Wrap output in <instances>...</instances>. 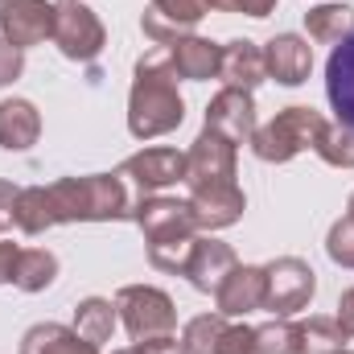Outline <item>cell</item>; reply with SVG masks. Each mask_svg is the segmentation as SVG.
<instances>
[{"mask_svg":"<svg viewBox=\"0 0 354 354\" xmlns=\"http://www.w3.org/2000/svg\"><path fill=\"white\" fill-rule=\"evenodd\" d=\"M206 128H214V132L227 136L231 145L252 140V132H256V103H252V91L223 87L210 99V107H206Z\"/></svg>","mask_w":354,"mask_h":354,"instance_id":"obj_11","label":"cell"},{"mask_svg":"<svg viewBox=\"0 0 354 354\" xmlns=\"http://www.w3.org/2000/svg\"><path fill=\"white\" fill-rule=\"evenodd\" d=\"M132 194L115 174L62 177L54 185H29L21 189L12 206V227L25 235H41L58 223H107V218H132Z\"/></svg>","mask_w":354,"mask_h":354,"instance_id":"obj_1","label":"cell"},{"mask_svg":"<svg viewBox=\"0 0 354 354\" xmlns=\"http://www.w3.org/2000/svg\"><path fill=\"white\" fill-rule=\"evenodd\" d=\"M305 342H309V354H330V351H342V330H338V322H330V317H313V322H305Z\"/></svg>","mask_w":354,"mask_h":354,"instance_id":"obj_26","label":"cell"},{"mask_svg":"<svg viewBox=\"0 0 354 354\" xmlns=\"http://www.w3.org/2000/svg\"><path fill=\"white\" fill-rule=\"evenodd\" d=\"M202 17H206V0H153L140 25L157 46H169L177 37H185Z\"/></svg>","mask_w":354,"mask_h":354,"instance_id":"obj_12","label":"cell"},{"mask_svg":"<svg viewBox=\"0 0 354 354\" xmlns=\"http://www.w3.org/2000/svg\"><path fill=\"white\" fill-rule=\"evenodd\" d=\"M21 71H25V50H17L12 41L0 37V87H8L12 79H21Z\"/></svg>","mask_w":354,"mask_h":354,"instance_id":"obj_29","label":"cell"},{"mask_svg":"<svg viewBox=\"0 0 354 354\" xmlns=\"http://www.w3.org/2000/svg\"><path fill=\"white\" fill-rule=\"evenodd\" d=\"M214 354H256V330L252 326H227Z\"/></svg>","mask_w":354,"mask_h":354,"instance_id":"obj_28","label":"cell"},{"mask_svg":"<svg viewBox=\"0 0 354 354\" xmlns=\"http://www.w3.org/2000/svg\"><path fill=\"white\" fill-rule=\"evenodd\" d=\"M305 29L322 46H342L354 37V8L346 4H317L305 12Z\"/></svg>","mask_w":354,"mask_h":354,"instance_id":"obj_21","label":"cell"},{"mask_svg":"<svg viewBox=\"0 0 354 354\" xmlns=\"http://www.w3.org/2000/svg\"><path fill=\"white\" fill-rule=\"evenodd\" d=\"M140 354H189L185 351V342H177L174 334H165V338H149V342H136Z\"/></svg>","mask_w":354,"mask_h":354,"instance_id":"obj_32","label":"cell"},{"mask_svg":"<svg viewBox=\"0 0 354 354\" xmlns=\"http://www.w3.org/2000/svg\"><path fill=\"white\" fill-rule=\"evenodd\" d=\"M351 354H354V351H351Z\"/></svg>","mask_w":354,"mask_h":354,"instance_id":"obj_39","label":"cell"},{"mask_svg":"<svg viewBox=\"0 0 354 354\" xmlns=\"http://www.w3.org/2000/svg\"><path fill=\"white\" fill-rule=\"evenodd\" d=\"M0 231H4V223H0Z\"/></svg>","mask_w":354,"mask_h":354,"instance_id":"obj_38","label":"cell"},{"mask_svg":"<svg viewBox=\"0 0 354 354\" xmlns=\"http://www.w3.org/2000/svg\"><path fill=\"white\" fill-rule=\"evenodd\" d=\"M17 256H21V248H17V243H8V239H0V284H12Z\"/></svg>","mask_w":354,"mask_h":354,"instance_id":"obj_34","label":"cell"},{"mask_svg":"<svg viewBox=\"0 0 354 354\" xmlns=\"http://www.w3.org/2000/svg\"><path fill=\"white\" fill-rule=\"evenodd\" d=\"M132 223L145 231V243H149V264L161 268V272H185L189 260V248L198 239V218L189 210V202H177V198H145L136 202L132 210Z\"/></svg>","mask_w":354,"mask_h":354,"instance_id":"obj_5","label":"cell"},{"mask_svg":"<svg viewBox=\"0 0 354 354\" xmlns=\"http://www.w3.org/2000/svg\"><path fill=\"white\" fill-rule=\"evenodd\" d=\"M111 330H115V305L111 301H103V297L79 301V309H75V334L79 338H87L91 346H103L111 338Z\"/></svg>","mask_w":354,"mask_h":354,"instance_id":"obj_24","label":"cell"},{"mask_svg":"<svg viewBox=\"0 0 354 354\" xmlns=\"http://www.w3.org/2000/svg\"><path fill=\"white\" fill-rule=\"evenodd\" d=\"M50 41L71 58V62H95L107 33L99 25V17L91 12L87 4L79 0H62L54 4V29H50Z\"/></svg>","mask_w":354,"mask_h":354,"instance_id":"obj_7","label":"cell"},{"mask_svg":"<svg viewBox=\"0 0 354 354\" xmlns=\"http://www.w3.org/2000/svg\"><path fill=\"white\" fill-rule=\"evenodd\" d=\"M54 29V4L46 0H0V33L17 50L41 46Z\"/></svg>","mask_w":354,"mask_h":354,"instance_id":"obj_10","label":"cell"},{"mask_svg":"<svg viewBox=\"0 0 354 354\" xmlns=\"http://www.w3.org/2000/svg\"><path fill=\"white\" fill-rule=\"evenodd\" d=\"M115 309H120V322L128 330L132 342H149V338H165L177 330V313L174 301L161 292V288H149V284H128L115 292Z\"/></svg>","mask_w":354,"mask_h":354,"instance_id":"obj_6","label":"cell"},{"mask_svg":"<svg viewBox=\"0 0 354 354\" xmlns=\"http://www.w3.org/2000/svg\"><path fill=\"white\" fill-rule=\"evenodd\" d=\"M185 185H189V210L202 231H223L239 223L248 198L235 185V145L214 128H202V136L185 153Z\"/></svg>","mask_w":354,"mask_h":354,"instance_id":"obj_2","label":"cell"},{"mask_svg":"<svg viewBox=\"0 0 354 354\" xmlns=\"http://www.w3.org/2000/svg\"><path fill=\"white\" fill-rule=\"evenodd\" d=\"M214 301H218L223 317H239L248 309H264V268L235 264L223 276V284L214 288Z\"/></svg>","mask_w":354,"mask_h":354,"instance_id":"obj_14","label":"cell"},{"mask_svg":"<svg viewBox=\"0 0 354 354\" xmlns=\"http://www.w3.org/2000/svg\"><path fill=\"white\" fill-rule=\"evenodd\" d=\"M41 136V115L29 99H4L0 103V149L25 153Z\"/></svg>","mask_w":354,"mask_h":354,"instance_id":"obj_19","label":"cell"},{"mask_svg":"<svg viewBox=\"0 0 354 354\" xmlns=\"http://www.w3.org/2000/svg\"><path fill=\"white\" fill-rule=\"evenodd\" d=\"M165 54H169V66H174L177 79H194V83H202V79H214L218 75V58H223V50L214 46V41H206V37H177L165 46Z\"/></svg>","mask_w":354,"mask_h":354,"instance_id":"obj_18","label":"cell"},{"mask_svg":"<svg viewBox=\"0 0 354 354\" xmlns=\"http://www.w3.org/2000/svg\"><path fill=\"white\" fill-rule=\"evenodd\" d=\"M206 8L218 12H248V17H268L276 8V0H206Z\"/></svg>","mask_w":354,"mask_h":354,"instance_id":"obj_30","label":"cell"},{"mask_svg":"<svg viewBox=\"0 0 354 354\" xmlns=\"http://www.w3.org/2000/svg\"><path fill=\"white\" fill-rule=\"evenodd\" d=\"M330 354H342V351H330Z\"/></svg>","mask_w":354,"mask_h":354,"instance_id":"obj_37","label":"cell"},{"mask_svg":"<svg viewBox=\"0 0 354 354\" xmlns=\"http://www.w3.org/2000/svg\"><path fill=\"white\" fill-rule=\"evenodd\" d=\"M115 177L128 185V194H132V202H145V198H153L157 189H165V185H174V181H185V153H177V149H145V153H136V157H128ZM136 210V206H132Z\"/></svg>","mask_w":354,"mask_h":354,"instance_id":"obj_8","label":"cell"},{"mask_svg":"<svg viewBox=\"0 0 354 354\" xmlns=\"http://www.w3.org/2000/svg\"><path fill=\"white\" fill-rule=\"evenodd\" d=\"M17 198H21V185L0 181V223H4V227H12V206H17Z\"/></svg>","mask_w":354,"mask_h":354,"instance_id":"obj_33","label":"cell"},{"mask_svg":"<svg viewBox=\"0 0 354 354\" xmlns=\"http://www.w3.org/2000/svg\"><path fill=\"white\" fill-rule=\"evenodd\" d=\"M334 322H338L342 338L351 342V338H354V288H346V292L338 297V317H334Z\"/></svg>","mask_w":354,"mask_h":354,"instance_id":"obj_31","label":"cell"},{"mask_svg":"<svg viewBox=\"0 0 354 354\" xmlns=\"http://www.w3.org/2000/svg\"><path fill=\"white\" fill-rule=\"evenodd\" d=\"M218 79L235 91H256L268 79V66H264V50L248 37L239 41H227L223 46V58H218Z\"/></svg>","mask_w":354,"mask_h":354,"instance_id":"obj_16","label":"cell"},{"mask_svg":"<svg viewBox=\"0 0 354 354\" xmlns=\"http://www.w3.org/2000/svg\"><path fill=\"white\" fill-rule=\"evenodd\" d=\"M317 280H313V268L297 256H284V260H272L264 268V309L276 317H292L297 309L309 305Z\"/></svg>","mask_w":354,"mask_h":354,"instance_id":"obj_9","label":"cell"},{"mask_svg":"<svg viewBox=\"0 0 354 354\" xmlns=\"http://www.w3.org/2000/svg\"><path fill=\"white\" fill-rule=\"evenodd\" d=\"M235 264H239V260H235V252H231L227 243H218V239H194L181 276H189V284H194L198 292H214V288L223 284V276Z\"/></svg>","mask_w":354,"mask_h":354,"instance_id":"obj_17","label":"cell"},{"mask_svg":"<svg viewBox=\"0 0 354 354\" xmlns=\"http://www.w3.org/2000/svg\"><path fill=\"white\" fill-rule=\"evenodd\" d=\"M248 145L260 161H276V165L292 161L297 153H317L326 165L354 169V132L334 128L313 107H284L272 124L252 132Z\"/></svg>","mask_w":354,"mask_h":354,"instance_id":"obj_3","label":"cell"},{"mask_svg":"<svg viewBox=\"0 0 354 354\" xmlns=\"http://www.w3.org/2000/svg\"><path fill=\"white\" fill-rule=\"evenodd\" d=\"M256 354H309L305 342V322H288L276 317L256 330Z\"/></svg>","mask_w":354,"mask_h":354,"instance_id":"obj_23","label":"cell"},{"mask_svg":"<svg viewBox=\"0 0 354 354\" xmlns=\"http://www.w3.org/2000/svg\"><path fill=\"white\" fill-rule=\"evenodd\" d=\"M115 354H140V346L132 342V346H124V351H115Z\"/></svg>","mask_w":354,"mask_h":354,"instance_id":"obj_35","label":"cell"},{"mask_svg":"<svg viewBox=\"0 0 354 354\" xmlns=\"http://www.w3.org/2000/svg\"><path fill=\"white\" fill-rule=\"evenodd\" d=\"M223 330H227V317H223V313H202V317H194V322L185 326L181 342H185L189 354H214Z\"/></svg>","mask_w":354,"mask_h":354,"instance_id":"obj_25","label":"cell"},{"mask_svg":"<svg viewBox=\"0 0 354 354\" xmlns=\"http://www.w3.org/2000/svg\"><path fill=\"white\" fill-rule=\"evenodd\" d=\"M54 276H58L54 252H46V248H21L17 268H12V284L21 292H41V288L54 284Z\"/></svg>","mask_w":354,"mask_h":354,"instance_id":"obj_22","label":"cell"},{"mask_svg":"<svg viewBox=\"0 0 354 354\" xmlns=\"http://www.w3.org/2000/svg\"><path fill=\"white\" fill-rule=\"evenodd\" d=\"M346 214H351V218H354V194H351V206H346Z\"/></svg>","mask_w":354,"mask_h":354,"instance_id":"obj_36","label":"cell"},{"mask_svg":"<svg viewBox=\"0 0 354 354\" xmlns=\"http://www.w3.org/2000/svg\"><path fill=\"white\" fill-rule=\"evenodd\" d=\"M326 252H330V260L342 268H354V218H338L334 227H330V239H326Z\"/></svg>","mask_w":354,"mask_h":354,"instance_id":"obj_27","label":"cell"},{"mask_svg":"<svg viewBox=\"0 0 354 354\" xmlns=\"http://www.w3.org/2000/svg\"><path fill=\"white\" fill-rule=\"evenodd\" d=\"M264 66L268 75L284 87H301L313 71V46L297 33H280L264 46Z\"/></svg>","mask_w":354,"mask_h":354,"instance_id":"obj_13","label":"cell"},{"mask_svg":"<svg viewBox=\"0 0 354 354\" xmlns=\"http://www.w3.org/2000/svg\"><path fill=\"white\" fill-rule=\"evenodd\" d=\"M326 95H330L338 124L354 132V37L334 46V54L326 62Z\"/></svg>","mask_w":354,"mask_h":354,"instance_id":"obj_15","label":"cell"},{"mask_svg":"<svg viewBox=\"0 0 354 354\" xmlns=\"http://www.w3.org/2000/svg\"><path fill=\"white\" fill-rule=\"evenodd\" d=\"M185 120V103L177 95V75L169 66L165 46L149 50L136 62V79H132V95H128V132L136 140H153L174 132Z\"/></svg>","mask_w":354,"mask_h":354,"instance_id":"obj_4","label":"cell"},{"mask_svg":"<svg viewBox=\"0 0 354 354\" xmlns=\"http://www.w3.org/2000/svg\"><path fill=\"white\" fill-rule=\"evenodd\" d=\"M21 354H99V346H91L87 338H79L66 326L46 322V326H33L21 338Z\"/></svg>","mask_w":354,"mask_h":354,"instance_id":"obj_20","label":"cell"}]
</instances>
